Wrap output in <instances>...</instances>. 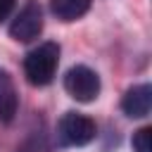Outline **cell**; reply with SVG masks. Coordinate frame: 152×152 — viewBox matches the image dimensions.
<instances>
[{
  "instance_id": "1",
  "label": "cell",
  "mask_w": 152,
  "mask_h": 152,
  "mask_svg": "<svg viewBox=\"0 0 152 152\" xmlns=\"http://www.w3.org/2000/svg\"><path fill=\"white\" fill-rule=\"evenodd\" d=\"M57 64H59V45L45 40L24 57V76L31 86L38 88L48 86L57 74Z\"/></svg>"
},
{
  "instance_id": "2",
  "label": "cell",
  "mask_w": 152,
  "mask_h": 152,
  "mask_svg": "<svg viewBox=\"0 0 152 152\" xmlns=\"http://www.w3.org/2000/svg\"><path fill=\"white\" fill-rule=\"evenodd\" d=\"M95 121L78 112H66L57 124V142L62 147H83L95 140Z\"/></svg>"
},
{
  "instance_id": "3",
  "label": "cell",
  "mask_w": 152,
  "mask_h": 152,
  "mask_svg": "<svg viewBox=\"0 0 152 152\" xmlns=\"http://www.w3.org/2000/svg\"><path fill=\"white\" fill-rule=\"evenodd\" d=\"M64 90L76 102H93L100 95V76L90 66L76 64L64 74Z\"/></svg>"
},
{
  "instance_id": "4",
  "label": "cell",
  "mask_w": 152,
  "mask_h": 152,
  "mask_svg": "<svg viewBox=\"0 0 152 152\" xmlns=\"http://www.w3.org/2000/svg\"><path fill=\"white\" fill-rule=\"evenodd\" d=\"M43 31V7L38 0H28L10 24V36L19 43H31Z\"/></svg>"
},
{
  "instance_id": "5",
  "label": "cell",
  "mask_w": 152,
  "mask_h": 152,
  "mask_svg": "<svg viewBox=\"0 0 152 152\" xmlns=\"http://www.w3.org/2000/svg\"><path fill=\"white\" fill-rule=\"evenodd\" d=\"M121 109L131 119H145L152 109V86L150 83H138L126 90L121 100Z\"/></svg>"
},
{
  "instance_id": "6",
  "label": "cell",
  "mask_w": 152,
  "mask_h": 152,
  "mask_svg": "<svg viewBox=\"0 0 152 152\" xmlns=\"http://www.w3.org/2000/svg\"><path fill=\"white\" fill-rule=\"evenodd\" d=\"M19 109V95L14 88L12 76L0 66V121L2 124H12Z\"/></svg>"
},
{
  "instance_id": "7",
  "label": "cell",
  "mask_w": 152,
  "mask_h": 152,
  "mask_svg": "<svg viewBox=\"0 0 152 152\" xmlns=\"http://www.w3.org/2000/svg\"><path fill=\"white\" fill-rule=\"evenodd\" d=\"M93 0H50V12L59 21H76L90 10Z\"/></svg>"
},
{
  "instance_id": "8",
  "label": "cell",
  "mask_w": 152,
  "mask_h": 152,
  "mask_svg": "<svg viewBox=\"0 0 152 152\" xmlns=\"http://www.w3.org/2000/svg\"><path fill=\"white\" fill-rule=\"evenodd\" d=\"M17 152H50V145H48V135L43 131H33Z\"/></svg>"
},
{
  "instance_id": "9",
  "label": "cell",
  "mask_w": 152,
  "mask_h": 152,
  "mask_svg": "<svg viewBox=\"0 0 152 152\" xmlns=\"http://www.w3.org/2000/svg\"><path fill=\"white\" fill-rule=\"evenodd\" d=\"M131 147L133 152H152V128L150 126L138 128L131 138Z\"/></svg>"
},
{
  "instance_id": "10",
  "label": "cell",
  "mask_w": 152,
  "mask_h": 152,
  "mask_svg": "<svg viewBox=\"0 0 152 152\" xmlns=\"http://www.w3.org/2000/svg\"><path fill=\"white\" fill-rule=\"evenodd\" d=\"M14 10V0H0V21H5Z\"/></svg>"
}]
</instances>
